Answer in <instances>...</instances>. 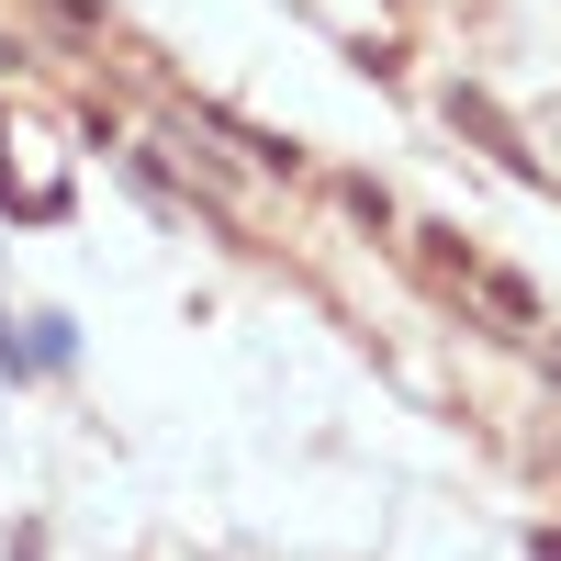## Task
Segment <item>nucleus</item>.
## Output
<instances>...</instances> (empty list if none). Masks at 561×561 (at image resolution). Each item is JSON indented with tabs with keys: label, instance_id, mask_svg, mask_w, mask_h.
Returning <instances> with one entry per match:
<instances>
[{
	"label": "nucleus",
	"instance_id": "obj_3",
	"mask_svg": "<svg viewBox=\"0 0 561 561\" xmlns=\"http://www.w3.org/2000/svg\"><path fill=\"white\" fill-rule=\"evenodd\" d=\"M57 23H79V34H102V0H45Z\"/></svg>",
	"mask_w": 561,
	"mask_h": 561
},
{
	"label": "nucleus",
	"instance_id": "obj_4",
	"mask_svg": "<svg viewBox=\"0 0 561 561\" xmlns=\"http://www.w3.org/2000/svg\"><path fill=\"white\" fill-rule=\"evenodd\" d=\"M528 561H561V539H550V528H539V539H528Z\"/></svg>",
	"mask_w": 561,
	"mask_h": 561
},
{
	"label": "nucleus",
	"instance_id": "obj_2",
	"mask_svg": "<svg viewBox=\"0 0 561 561\" xmlns=\"http://www.w3.org/2000/svg\"><path fill=\"white\" fill-rule=\"evenodd\" d=\"M304 12H314L325 34H337L359 68H393V57H404V23H393V0H304Z\"/></svg>",
	"mask_w": 561,
	"mask_h": 561
},
{
	"label": "nucleus",
	"instance_id": "obj_1",
	"mask_svg": "<svg viewBox=\"0 0 561 561\" xmlns=\"http://www.w3.org/2000/svg\"><path fill=\"white\" fill-rule=\"evenodd\" d=\"M449 124L472 135V147H494V169H505V180H528V192H550V158H539L528 135H517V113H505L494 90H472V79H449Z\"/></svg>",
	"mask_w": 561,
	"mask_h": 561
}]
</instances>
